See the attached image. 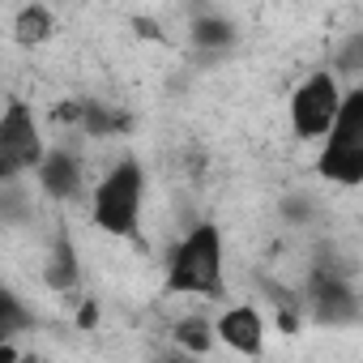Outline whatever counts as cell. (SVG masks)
<instances>
[{
    "mask_svg": "<svg viewBox=\"0 0 363 363\" xmlns=\"http://www.w3.org/2000/svg\"><path fill=\"white\" fill-rule=\"evenodd\" d=\"M43 286L56 291V295H73L82 286V252H77V240L60 227L48 244V257H43Z\"/></svg>",
    "mask_w": 363,
    "mask_h": 363,
    "instance_id": "obj_9",
    "label": "cell"
},
{
    "mask_svg": "<svg viewBox=\"0 0 363 363\" xmlns=\"http://www.w3.org/2000/svg\"><path fill=\"white\" fill-rule=\"evenodd\" d=\"M171 342L184 350V354H193V359L214 354V346H223L218 342V320L206 316V312H189V316H179L171 325Z\"/></svg>",
    "mask_w": 363,
    "mask_h": 363,
    "instance_id": "obj_11",
    "label": "cell"
},
{
    "mask_svg": "<svg viewBox=\"0 0 363 363\" xmlns=\"http://www.w3.org/2000/svg\"><path fill=\"white\" fill-rule=\"evenodd\" d=\"M303 312L312 325H325V329L359 325L363 320V295H359L350 269L333 265V261H316L308 274V286H303Z\"/></svg>",
    "mask_w": 363,
    "mask_h": 363,
    "instance_id": "obj_4",
    "label": "cell"
},
{
    "mask_svg": "<svg viewBox=\"0 0 363 363\" xmlns=\"http://www.w3.org/2000/svg\"><path fill=\"white\" fill-rule=\"evenodd\" d=\"M56 35V13H52V5H43V0H30V5H22L18 9V18H13V43L18 48H43L48 39Z\"/></svg>",
    "mask_w": 363,
    "mask_h": 363,
    "instance_id": "obj_12",
    "label": "cell"
},
{
    "mask_svg": "<svg viewBox=\"0 0 363 363\" xmlns=\"http://www.w3.org/2000/svg\"><path fill=\"white\" fill-rule=\"evenodd\" d=\"M189 43H193L197 52H206V56H227V52L240 43V30H235V22H231L227 13L201 5V9L189 18Z\"/></svg>",
    "mask_w": 363,
    "mask_h": 363,
    "instance_id": "obj_10",
    "label": "cell"
},
{
    "mask_svg": "<svg viewBox=\"0 0 363 363\" xmlns=\"http://www.w3.org/2000/svg\"><path fill=\"white\" fill-rule=\"evenodd\" d=\"M167 295H197V299H223L227 295V240L223 227L201 218L175 240L162 274Z\"/></svg>",
    "mask_w": 363,
    "mask_h": 363,
    "instance_id": "obj_1",
    "label": "cell"
},
{
    "mask_svg": "<svg viewBox=\"0 0 363 363\" xmlns=\"http://www.w3.org/2000/svg\"><path fill=\"white\" fill-rule=\"evenodd\" d=\"M35 184L52 201H82L86 197V158L69 145H48L43 162L35 167Z\"/></svg>",
    "mask_w": 363,
    "mask_h": 363,
    "instance_id": "obj_7",
    "label": "cell"
},
{
    "mask_svg": "<svg viewBox=\"0 0 363 363\" xmlns=\"http://www.w3.org/2000/svg\"><path fill=\"white\" fill-rule=\"evenodd\" d=\"M30 325H35L30 308H22V299L13 291H0V342H9L13 333H22Z\"/></svg>",
    "mask_w": 363,
    "mask_h": 363,
    "instance_id": "obj_14",
    "label": "cell"
},
{
    "mask_svg": "<svg viewBox=\"0 0 363 363\" xmlns=\"http://www.w3.org/2000/svg\"><path fill=\"white\" fill-rule=\"evenodd\" d=\"M218 320V342L231 350V354H244V359H261L265 354V316L257 303H231L223 308Z\"/></svg>",
    "mask_w": 363,
    "mask_h": 363,
    "instance_id": "obj_8",
    "label": "cell"
},
{
    "mask_svg": "<svg viewBox=\"0 0 363 363\" xmlns=\"http://www.w3.org/2000/svg\"><path fill=\"white\" fill-rule=\"evenodd\" d=\"M77 128L90 133V137H111V133H124V128H128V116H124V111H111L107 103L82 99V120H77Z\"/></svg>",
    "mask_w": 363,
    "mask_h": 363,
    "instance_id": "obj_13",
    "label": "cell"
},
{
    "mask_svg": "<svg viewBox=\"0 0 363 363\" xmlns=\"http://www.w3.org/2000/svg\"><path fill=\"white\" fill-rule=\"evenodd\" d=\"M43 154H48V141L35 120V107L26 99H9L5 111H0V179L35 175Z\"/></svg>",
    "mask_w": 363,
    "mask_h": 363,
    "instance_id": "obj_6",
    "label": "cell"
},
{
    "mask_svg": "<svg viewBox=\"0 0 363 363\" xmlns=\"http://www.w3.org/2000/svg\"><path fill=\"white\" fill-rule=\"evenodd\" d=\"M342 82L333 69H316L308 73L295 90H291V103H286V120H291V133L299 141H325V133L333 128L337 111H342Z\"/></svg>",
    "mask_w": 363,
    "mask_h": 363,
    "instance_id": "obj_5",
    "label": "cell"
},
{
    "mask_svg": "<svg viewBox=\"0 0 363 363\" xmlns=\"http://www.w3.org/2000/svg\"><path fill=\"white\" fill-rule=\"evenodd\" d=\"M337 69L342 73H363V35H350L337 52Z\"/></svg>",
    "mask_w": 363,
    "mask_h": 363,
    "instance_id": "obj_16",
    "label": "cell"
},
{
    "mask_svg": "<svg viewBox=\"0 0 363 363\" xmlns=\"http://www.w3.org/2000/svg\"><path fill=\"white\" fill-rule=\"evenodd\" d=\"M316 175L337 189H363V86H350L333 128L320 141Z\"/></svg>",
    "mask_w": 363,
    "mask_h": 363,
    "instance_id": "obj_3",
    "label": "cell"
},
{
    "mask_svg": "<svg viewBox=\"0 0 363 363\" xmlns=\"http://www.w3.org/2000/svg\"><path fill=\"white\" fill-rule=\"evenodd\" d=\"M278 214H282L291 227H308V218L316 214V201H312L308 193H291V197L278 201Z\"/></svg>",
    "mask_w": 363,
    "mask_h": 363,
    "instance_id": "obj_15",
    "label": "cell"
},
{
    "mask_svg": "<svg viewBox=\"0 0 363 363\" xmlns=\"http://www.w3.org/2000/svg\"><path fill=\"white\" fill-rule=\"evenodd\" d=\"M145 189H150V175H145V162L137 154H124L120 162H111L107 175L90 189V218H94V227L103 235L133 240L137 227H141Z\"/></svg>",
    "mask_w": 363,
    "mask_h": 363,
    "instance_id": "obj_2",
    "label": "cell"
}]
</instances>
